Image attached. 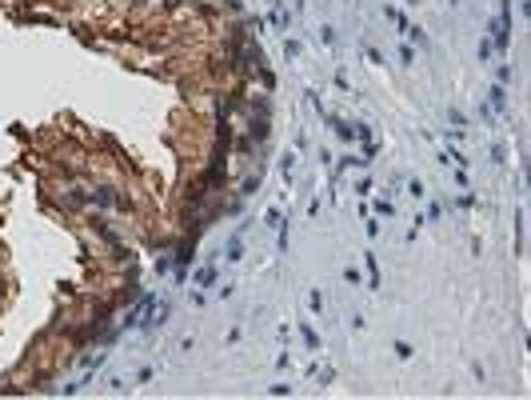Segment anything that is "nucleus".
Wrapping results in <instances>:
<instances>
[{
	"label": "nucleus",
	"instance_id": "obj_1",
	"mask_svg": "<svg viewBox=\"0 0 531 400\" xmlns=\"http://www.w3.org/2000/svg\"><path fill=\"white\" fill-rule=\"evenodd\" d=\"M336 132H340L344 140H352V136H356V128H352V124H344V120H336Z\"/></svg>",
	"mask_w": 531,
	"mask_h": 400
},
{
	"label": "nucleus",
	"instance_id": "obj_2",
	"mask_svg": "<svg viewBox=\"0 0 531 400\" xmlns=\"http://www.w3.org/2000/svg\"><path fill=\"white\" fill-rule=\"evenodd\" d=\"M491 104H495V108H503V88H499V84L491 88Z\"/></svg>",
	"mask_w": 531,
	"mask_h": 400
},
{
	"label": "nucleus",
	"instance_id": "obj_3",
	"mask_svg": "<svg viewBox=\"0 0 531 400\" xmlns=\"http://www.w3.org/2000/svg\"><path fill=\"white\" fill-rule=\"evenodd\" d=\"M280 220H284V216H280V208H268V224H272V228H280Z\"/></svg>",
	"mask_w": 531,
	"mask_h": 400
}]
</instances>
